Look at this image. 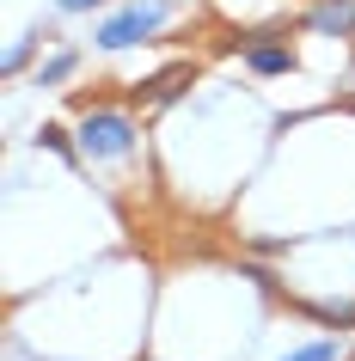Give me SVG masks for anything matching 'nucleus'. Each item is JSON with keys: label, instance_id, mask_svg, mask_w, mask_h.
<instances>
[{"label": "nucleus", "instance_id": "7", "mask_svg": "<svg viewBox=\"0 0 355 361\" xmlns=\"http://www.w3.org/2000/svg\"><path fill=\"white\" fill-rule=\"evenodd\" d=\"M74 68H80V49H61V56H49V61L37 68V86H61Z\"/></svg>", "mask_w": 355, "mask_h": 361}, {"label": "nucleus", "instance_id": "3", "mask_svg": "<svg viewBox=\"0 0 355 361\" xmlns=\"http://www.w3.org/2000/svg\"><path fill=\"white\" fill-rule=\"evenodd\" d=\"M318 37H355V0H318L313 13H306Z\"/></svg>", "mask_w": 355, "mask_h": 361}, {"label": "nucleus", "instance_id": "5", "mask_svg": "<svg viewBox=\"0 0 355 361\" xmlns=\"http://www.w3.org/2000/svg\"><path fill=\"white\" fill-rule=\"evenodd\" d=\"M196 80V68H166L160 80H148V92H135V98H148V104H166V98H178Z\"/></svg>", "mask_w": 355, "mask_h": 361}, {"label": "nucleus", "instance_id": "2", "mask_svg": "<svg viewBox=\"0 0 355 361\" xmlns=\"http://www.w3.org/2000/svg\"><path fill=\"white\" fill-rule=\"evenodd\" d=\"M166 0H129V6H123V13H111V19L98 25V49H135V43H148L153 31H160V25H166Z\"/></svg>", "mask_w": 355, "mask_h": 361}, {"label": "nucleus", "instance_id": "4", "mask_svg": "<svg viewBox=\"0 0 355 361\" xmlns=\"http://www.w3.org/2000/svg\"><path fill=\"white\" fill-rule=\"evenodd\" d=\"M245 68L263 74V80H276V74L294 68V49H288V43H245Z\"/></svg>", "mask_w": 355, "mask_h": 361}, {"label": "nucleus", "instance_id": "10", "mask_svg": "<svg viewBox=\"0 0 355 361\" xmlns=\"http://www.w3.org/2000/svg\"><path fill=\"white\" fill-rule=\"evenodd\" d=\"M61 13H92V6H104V0H56Z\"/></svg>", "mask_w": 355, "mask_h": 361}, {"label": "nucleus", "instance_id": "1", "mask_svg": "<svg viewBox=\"0 0 355 361\" xmlns=\"http://www.w3.org/2000/svg\"><path fill=\"white\" fill-rule=\"evenodd\" d=\"M141 147V123L129 111H116V104H86L80 116V159H129Z\"/></svg>", "mask_w": 355, "mask_h": 361}, {"label": "nucleus", "instance_id": "6", "mask_svg": "<svg viewBox=\"0 0 355 361\" xmlns=\"http://www.w3.org/2000/svg\"><path fill=\"white\" fill-rule=\"evenodd\" d=\"M343 355H349V337H318V343H306V349H294L282 361H343Z\"/></svg>", "mask_w": 355, "mask_h": 361}, {"label": "nucleus", "instance_id": "8", "mask_svg": "<svg viewBox=\"0 0 355 361\" xmlns=\"http://www.w3.org/2000/svg\"><path fill=\"white\" fill-rule=\"evenodd\" d=\"M37 141H43V147H49V153H61L68 166H74V159H80V147H74V141H68V129H56V123H43V129H37Z\"/></svg>", "mask_w": 355, "mask_h": 361}, {"label": "nucleus", "instance_id": "9", "mask_svg": "<svg viewBox=\"0 0 355 361\" xmlns=\"http://www.w3.org/2000/svg\"><path fill=\"white\" fill-rule=\"evenodd\" d=\"M25 56H31V43H13V49H6V61H0V68H6V74H19V68H25Z\"/></svg>", "mask_w": 355, "mask_h": 361}]
</instances>
